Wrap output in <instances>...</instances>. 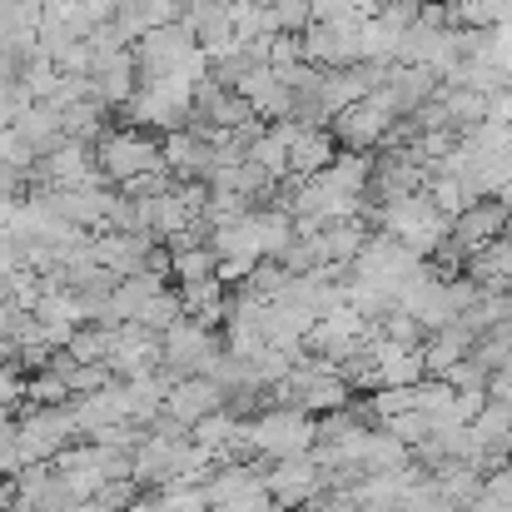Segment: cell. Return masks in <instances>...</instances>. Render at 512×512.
<instances>
[{
    "label": "cell",
    "mask_w": 512,
    "mask_h": 512,
    "mask_svg": "<svg viewBox=\"0 0 512 512\" xmlns=\"http://www.w3.org/2000/svg\"><path fill=\"white\" fill-rule=\"evenodd\" d=\"M314 438H319V423H309V413H299V408H279V413H264L249 423V448L274 463L304 453Z\"/></svg>",
    "instance_id": "obj_1"
},
{
    "label": "cell",
    "mask_w": 512,
    "mask_h": 512,
    "mask_svg": "<svg viewBox=\"0 0 512 512\" xmlns=\"http://www.w3.org/2000/svg\"><path fill=\"white\" fill-rule=\"evenodd\" d=\"M224 408V388L209 378V373H194V378H179L170 388V398H165V413L179 418V423H199V418H209V413H219Z\"/></svg>",
    "instance_id": "obj_2"
},
{
    "label": "cell",
    "mask_w": 512,
    "mask_h": 512,
    "mask_svg": "<svg viewBox=\"0 0 512 512\" xmlns=\"http://www.w3.org/2000/svg\"><path fill=\"white\" fill-rule=\"evenodd\" d=\"M75 393H70V383H65V373H55V368H40V373H30V383H25V403L30 408H65Z\"/></svg>",
    "instance_id": "obj_3"
}]
</instances>
